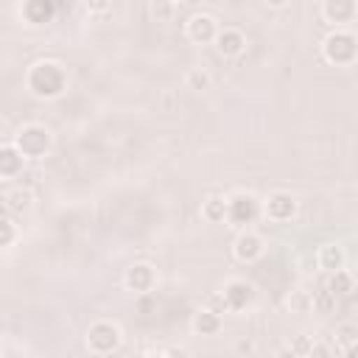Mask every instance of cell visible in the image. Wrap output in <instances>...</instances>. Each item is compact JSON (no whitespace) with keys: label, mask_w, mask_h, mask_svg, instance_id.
<instances>
[{"label":"cell","mask_w":358,"mask_h":358,"mask_svg":"<svg viewBox=\"0 0 358 358\" xmlns=\"http://www.w3.org/2000/svg\"><path fill=\"white\" fill-rule=\"evenodd\" d=\"M67 81H70L67 67L56 59H39L25 73V90L39 101L62 98L64 90H67Z\"/></svg>","instance_id":"6da1fadb"},{"label":"cell","mask_w":358,"mask_h":358,"mask_svg":"<svg viewBox=\"0 0 358 358\" xmlns=\"http://www.w3.org/2000/svg\"><path fill=\"white\" fill-rule=\"evenodd\" d=\"M11 145L25 157V162H28V159L39 162V159H45V157L50 154V148H53V134H50V129L42 126V123H25V126L17 129Z\"/></svg>","instance_id":"7a4b0ae2"},{"label":"cell","mask_w":358,"mask_h":358,"mask_svg":"<svg viewBox=\"0 0 358 358\" xmlns=\"http://www.w3.org/2000/svg\"><path fill=\"white\" fill-rule=\"evenodd\" d=\"M322 59L336 67H350L358 59V36L350 28H333L322 39Z\"/></svg>","instance_id":"3957f363"},{"label":"cell","mask_w":358,"mask_h":358,"mask_svg":"<svg viewBox=\"0 0 358 358\" xmlns=\"http://www.w3.org/2000/svg\"><path fill=\"white\" fill-rule=\"evenodd\" d=\"M84 344H87V350L92 352V355H112L120 344H123V330H120V324L117 322H112V319H98V322H92L90 327H87V333H84Z\"/></svg>","instance_id":"277c9868"},{"label":"cell","mask_w":358,"mask_h":358,"mask_svg":"<svg viewBox=\"0 0 358 358\" xmlns=\"http://www.w3.org/2000/svg\"><path fill=\"white\" fill-rule=\"evenodd\" d=\"M260 215V199L249 190H235L232 196H227V224L241 229H249V224H255V218Z\"/></svg>","instance_id":"5b68a950"},{"label":"cell","mask_w":358,"mask_h":358,"mask_svg":"<svg viewBox=\"0 0 358 358\" xmlns=\"http://www.w3.org/2000/svg\"><path fill=\"white\" fill-rule=\"evenodd\" d=\"M260 213H263L268 221H274V224H285V221L296 218L299 201H296V196H294L291 190H271V193L260 201Z\"/></svg>","instance_id":"8992f818"},{"label":"cell","mask_w":358,"mask_h":358,"mask_svg":"<svg viewBox=\"0 0 358 358\" xmlns=\"http://www.w3.org/2000/svg\"><path fill=\"white\" fill-rule=\"evenodd\" d=\"M218 294H221V299H224L227 310H232V313L246 310V308L255 302V285H252V282H246V280H241V277L227 280V282H224V288H221Z\"/></svg>","instance_id":"52a82bcc"},{"label":"cell","mask_w":358,"mask_h":358,"mask_svg":"<svg viewBox=\"0 0 358 358\" xmlns=\"http://www.w3.org/2000/svg\"><path fill=\"white\" fill-rule=\"evenodd\" d=\"M232 255H235V260H241V263H255V260H260V257L266 255V241H263V235L255 232V229H241V232L235 235V241H232Z\"/></svg>","instance_id":"ba28073f"},{"label":"cell","mask_w":358,"mask_h":358,"mask_svg":"<svg viewBox=\"0 0 358 358\" xmlns=\"http://www.w3.org/2000/svg\"><path fill=\"white\" fill-rule=\"evenodd\" d=\"M319 11H322L324 22H330L336 28H347L358 17V3L355 0H324Z\"/></svg>","instance_id":"9c48e42d"},{"label":"cell","mask_w":358,"mask_h":358,"mask_svg":"<svg viewBox=\"0 0 358 358\" xmlns=\"http://www.w3.org/2000/svg\"><path fill=\"white\" fill-rule=\"evenodd\" d=\"M185 31H187V39H190L193 45H213V39H215V34H218V20H215L213 14L199 11V14H193V17L187 20Z\"/></svg>","instance_id":"30bf717a"},{"label":"cell","mask_w":358,"mask_h":358,"mask_svg":"<svg viewBox=\"0 0 358 358\" xmlns=\"http://www.w3.org/2000/svg\"><path fill=\"white\" fill-rule=\"evenodd\" d=\"M123 285L131 294H148L157 285V268L151 263H131L123 274Z\"/></svg>","instance_id":"8fae6325"},{"label":"cell","mask_w":358,"mask_h":358,"mask_svg":"<svg viewBox=\"0 0 358 358\" xmlns=\"http://www.w3.org/2000/svg\"><path fill=\"white\" fill-rule=\"evenodd\" d=\"M17 14H20V20L25 25L36 28V25H45V22H50L56 17V3L53 0H25V3H20Z\"/></svg>","instance_id":"7c38bea8"},{"label":"cell","mask_w":358,"mask_h":358,"mask_svg":"<svg viewBox=\"0 0 358 358\" xmlns=\"http://www.w3.org/2000/svg\"><path fill=\"white\" fill-rule=\"evenodd\" d=\"M213 45L224 59H235V56H241L246 50V34L238 31V28H218Z\"/></svg>","instance_id":"4fadbf2b"},{"label":"cell","mask_w":358,"mask_h":358,"mask_svg":"<svg viewBox=\"0 0 358 358\" xmlns=\"http://www.w3.org/2000/svg\"><path fill=\"white\" fill-rule=\"evenodd\" d=\"M25 171V157L11 145H0V179H17Z\"/></svg>","instance_id":"5bb4252c"},{"label":"cell","mask_w":358,"mask_h":358,"mask_svg":"<svg viewBox=\"0 0 358 358\" xmlns=\"http://www.w3.org/2000/svg\"><path fill=\"white\" fill-rule=\"evenodd\" d=\"M190 324H193V333L196 336H218L221 327H224V319H221V313H215L210 308H199L193 313V322Z\"/></svg>","instance_id":"9a60e30c"},{"label":"cell","mask_w":358,"mask_h":358,"mask_svg":"<svg viewBox=\"0 0 358 358\" xmlns=\"http://www.w3.org/2000/svg\"><path fill=\"white\" fill-rule=\"evenodd\" d=\"M344 263H347V255H344V249H341L338 243H324V246H319V252H316V266H319L322 271L333 274V271L344 268Z\"/></svg>","instance_id":"2e32d148"},{"label":"cell","mask_w":358,"mask_h":358,"mask_svg":"<svg viewBox=\"0 0 358 358\" xmlns=\"http://www.w3.org/2000/svg\"><path fill=\"white\" fill-rule=\"evenodd\" d=\"M324 288L336 296V299H341V296H350L352 291H355V277H352V271H347V268H338V271H333V274H327V282H324Z\"/></svg>","instance_id":"e0dca14e"},{"label":"cell","mask_w":358,"mask_h":358,"mask_svg":"<svg viewBox=\"0 0 358 358\" xmlns=\"http://www.w3.org/2000/svg\"><path fill=\"white\" fill-rule=\"evenodd\" d=\"M6 207H8V213H14V215H22V213H28L31 207H34V193L28 190V187H11L8 193H6Z\"/></svg>","instance_id":"ac0fdd59"},{"label":"cell","mask_w":358,"mask_h":358,"mask_svg":"<svg viewBox=\"0 0 358 358\" xmlns=\"http://www.w3.org/2000/svg\"><path fill=\"white\" fill-rule=\"evenodd\" d=\"M201 218L207 224H224L227 221V199L224 196H207L201 201Z\"/></svg>","instance_id":"d6986e66"},{"label":"cell","mask_w":358,"mask_h":358,"mask_svg":"<svg viewBox=\"0 0 358 358\" xmlns=\"http://www.w3.org/2000/svg\"><path fill=\"white\" fill-rule=\"evenodd\" d=\"M336 347H338V350L358 347V324H355V322H341V324L336 327Z\"/></svg>","instance_id":"ffe728a7"},{"label":"cell","mask_w":358,"mask_h":358,"mask_svg":"<svg viewBox=\"0 0 358 358\" xmlns=\"http://www.w3.org/2000/svg\"><path fill=\"white\" fill-rule=\"evenodd\" d=\"M210 84H213V78L204 67H190L185 73V87L193 90V92H204V90H210Z\"/></svg>","instance_id":"44dd1931"},{"label":"cell","mask_w":358,"mask_h":358,"mask_svg":"<svg viewBox=\"0 0 358 358\" xmlns=\"http://www.w3.org/2000/svg\"><path fill=\"white\" fill-rule=\"evenodd\" d=\"M333 308H336V296H333L327 288H322V291L310 294V310H319V313H330Z\"/></svg>","instance_id":"7402d4cb"},{"label":"cell","mask_w":358,"mask_h":358,"mask_svg":"<svg viewBox=\"0 0 358 358\" xmlns=\"http://www.w3.org/2000/svg\"><path fill=\"white\" fill-rule=\"evenodd\" d=\"M17 238H20L17 224H14L11 218H0V249L14 246V243H17Z\"/></svg>","instance_id":"603a6c76"},{"label":"cell","mask_w":358,"mask_h":358,"mask_svg":"<svg viewBox=\"0 0 358 358\" xmlns=\"http://www.w3.org/2000/svg\"><path fill=\"white\" fill-rule=\"evenodd\" d=\"M288 308H291V313H308L310 310V291H291Z\"/></svg>","instance_id":"cb8c5ba5"},{"label":"cell","mask_w":358,"mask_h":358,"mask_svg":"<svg viewBox=\"0 0 358 358\" xmlns=\"http://www.w3.org/2000/svg\"><path fill=\"white\" fill-rule=\"evenodd\" d=\"M310 344H313V336H308V333H296V336L291 338V344H288V347H291L299 358H305V352L310 350Z\"/></svg>","instance_id":"d4e9b609"},{"label":"cell","mask_w":358,"mask_h":358,"mask_svg":"<svg viewBox=\"0 0 358 358\" xmlns=\"http://www.w3.org/2000/svg\"><path fill=\"white\" fill-rule=\"evenodd\" d=\"M305 358H333V347L324 344V341H319V338H313V344L305 352Z\"/></svg>","instance_id":"484cf974"},{"label":"cell","mask_w":358,"mask_h":358,"mask_svg":"<svg viewBox=\"0 0 358 358\" xmlns=\"http://www.w3.org/2000/svg\"><path fill=\"white\" fill-rule=\"evenodd\" d=\"M176 11H179L176 3H157V6H154V17H157V20H171Z\"/></svg>","instance_id":"4316f807"},{"label":"cell","mask_w":358,"mask_h":358,"mask_svg":"<svg viewBox=\"0 0 358 358\" xmlns=\"http://www.w3.org/2000/svg\"><path fill=\"white\" fill-rule=\"evenodd\" d=\"M207 308H210V310H215V313H224V310H227V305H224L221 294H213V296L207 299Z\"/></svg>","instance_id":"83f0119b"},{"label":"cell","mask_w":358,"mask_h":358,"mask_svg":"<svg viewBox=\"0 0 358 358\" xmlns=\"http://www.w3.org/2000/svg\"><path fill=\"white\" fill-rule=\"evenodd\" d=\"M162 355H165V358H190V352H187L185 347H168Z\"/></svg>","instance_id":"f1b7e54d"},{"label":"cell","mask_w":358,"mask_h":358,"mask_svg":"<svg viewBox=\"0 0 358 358\" xmlns=\"http://www.w3.org/2000/svg\"><path fill=\"white\" fill-rule=\"evenodd\" d=\"M84 8L92 14H101V11H109V3H84Z\"/></svg>","instance_id":"f546056e"},{"label":"cell","mask_w":358,"mask_h":358,"mask_svg":"<svg viewBox=\"0 0 358 358\" xmlns=\"http://www.w3.org/2000/svg\"><path fill=\"white\" fill-rule=\"evenodd\" d=\"M274 358H299V355H296L291 347H280V350L274 352Z\"/></svg>","instance_id":"4dcf8cb0"},{"label":"cell","mask_w":358,"mask_h":358,"mask_svg":"<svg viewBox=\"0 0 358 358\" xmlns=\"http://www.w3.org/2000/svg\"><path fill=\"white\" fill-rule=\"evenodd\" d=\"M358 355V347H350V350H344V358H355Z\"/></svg>","instance_id":"1f68e13d"},{"label":"cell","mask_w":358,"mask_h":358,"mask_svg":"<svg viewBox=\"0 0 358 358\" xmlns=\"http://www.w3.org/2000/svg\"><path fill=\"white\" fill-rule=\"evenodd\" d=\"M143 358H165V355H162V352H145Z\"/></svg>","instance_id":"d6a6232c"}]
</instances>
